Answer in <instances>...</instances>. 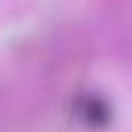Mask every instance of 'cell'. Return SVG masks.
Here are the masks:
<instances>
[{"instance_id":"1","label":"cell","mask_w":132,"mask_h":132,"mask_svg":"<svg viewBox=\"0 0 132 132\" xmlns=\"http://www.w3.org/2000/svg\"><path fill=\"white\" fill-rule=\"evenodd\" d=\"M77 114L81 117V121L86 123L88 128L93 130H99V128H106L110 121V106L106 104L101 97H88L79 99V104H77Z\"/></svg>"}]
</instances>
